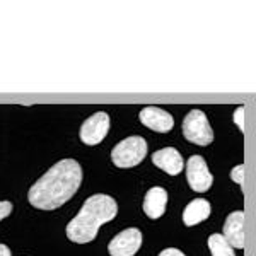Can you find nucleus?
I'll use <instances>...</instances> for the list:
<instances>
[{
  "instance_id": "1",
  "label": "nucleus",
  "mask_w": 256,
  "mask_h": 256,
  "mask_svg": "<svg viewBox=\"0 0 256 256\" xmlns=\"http://www.w3.org/2000/svg\"><path fill=\"white\" fill-rule=\"evenodd\" d=\"M80 183V164L74 159L58 160L30 188L28 200L34 208L56 210L76 195Z\"/></svg>"
},
{
  "instance_id": "2",
  "label": "nucleus",
  "mask_w": 256,
  "mask_h": 256,
  "mask_svg": "<svg viewBox=\"0 0 256 256\" xmlns=\"http://www.w3.org/2000/svg\"><path fill=\"white\" fill-rule=\"evenodd\" d=\"M118 214V205L110 195H92L84 202L80 212L67 226V238L77 244L94 241L99 227L113 220Z\"/></svg>"
},
{
  "instance_id": "3",
  "label": "nucleus",
  "mask_w": 256,
  "mask_h": 256,
  "mask_svg": "<svg viewBox=\"0 0 256 256\" xmlns=\"http://www.w3.org/2000/svg\"><path fill=\"white\" fill-rule=\"evenodd\" d=\"M147 142L140 135H132L118 144L111 152V160L116 168H135L146 159Z\"/></svg>"
},
{
  "instance_id": "4",
  "label": "nucleus",
  "mask_w": 256,
  "mask_h": 256,
  "mask_svg": "<svg viewBox=\"0 0 256 256\" xmlns=\"http://www.w3.org/2000/svg\"><path fill=\"white\" fill-rule=\"evenodd\" d=\"M183 135L188 142L196 146H208L214 140V132L204 111L192 110L183 120Z\"/></svg>"
},
{
  "instance_id": "5",
  "label": "nucleus",
  "mask_w": 256,
  "mask_h": 256,
  "mask_svg": "<svg viewBox=\"0 0 256 256\" xmlns=\"http://www.w3.org/2000/svg\"><path fill=\"white\" fill-rule=\"evenodd\" d=\"M186 180L193 192L204 193L212 186L214 176L208 171V166L202 156H192L186 162Z\"/></svg>"
},
{
  "instance_id": "6",
  "label": "nucleus",
  "mask_w": 256,
  "mask_h": 256,
  "mask_svg": "<svg viewBox=\"0 0 256 256\" xmlns=\"http://www.w3.org/2000/svg\"><path fill=\"white\" fill-rule=\"evenodd\" d=\"M110 132V116L104 111L94 113L82 123L80 126V140L86 146H98L101 144Z\"/></svg>"
},
{
  "instance_id": "7",
  "label": "nucleus",
  "mask_w": 256,
  "mask_h": 256,
  "mask_svg": "<svg viewBox=\"0 0 256 256\" xmlns=\"http://www.w3.org/2000/svg\"><path fill=\"white\" fill-rule=\"evenodd\" d=\"M142 246V232L135 227L122 230L108 244L111 256H135Z\"/></svg>"
},
{
  "instance_id": "8",
  "label": "nucleus",
  "mask_w": 256,
  "mask_h": 256,
  "mask_svg": "<svg viewBox=\"0 0 256 256\" xmlns=\"http://www.w3.org/2000/svg\"><path fill=\"white\" fill-rule=\"evenodd\" d=\"M140 123L158 134H168L174 126V118L171 113L158 108V106H146L138 114Z\"/></svg>"
},
{
  "instance_id": "9",
  "label": "nucleus",
  "mask_w": 256,
  "mask_h": 256,
  "mask_svg": "<svg viewBox=\"0 0 256 256\" xmlns=\"http://www.w3.org/2000/svg\"><path fill=\"white\" fill-rule=\"evenodd\" d=\"M224 239L236 250L244 248V212L236 210V212L229 214L224 224Z\"/></svg>"
},
{
  "instance_id": "10",
  "label": "nucleus",
  "mask_w": 256,
  "mask_h": 256,
  "mask_svg": "<svg viewBox=\"0 0 256 256\" xmlns=\"http://www.w3.org/2000/svg\"><path fill=\"white\" fill-rule=\"evenodd\" d=\"M152 164L158 166L159 169H162L164 172H168L169 176L180 174L181 169L184 168L183 158H181V154L174 147H164V148H159L158 152H154V156H152Z\"/></svg>"
},
{
  "instance_id": "11",
  "label": "nucleus",
  "mask_w": 256,
  "mask_h": 256,
  "mask_svg": "<svg viewBox=\"0 0 256 256\" xmlns=\"http://www.w3.org/2000/svg\"><path fill=\"white\" fill-rule=\"evenodd\" d=\"M168 205V193L164 188L154 186L147 192L146 198H144V212L150 218H159L164 216Z\"/></svg>"
},
{
  "instance_id": "12",
  "label": "nucleus",
  "mask_w": 256,
  "mask_h": 256,
  "mask_svg": "<svg viewBox=\"0 0 256 256\" xmlns=\"http://www.w3.org/2000/svg\"><path fill=\"white\" fill-rule=\"evenodd\" d=\"M208 216H210L208 200H205V198H195V200L190 202L186 205V208H184L183 222H184V226L192 227V226H196V224H200V222L207 220Z\"/></svg>"
},
{
  "instance_id": "13",
  "label": "nucleus",
  "mask_w": 256,
  "mask_h": 256,
  "mask_svg": "<svg viewBox=\"0 0 256 256\" xmlns=\"http://www.w3.org/2000/svg\"><path fill=\"white\" fill-rule=\"evenodd\" d=\"M208 248L212 256H236L234 248L226 241L222 234H212L208 238Z\"/></svg>"
},
{
  "instance_id": "14",
  "label": "nucleus",
  "mask_w": 256,
  "mask_h": 256,
  "mask_svg": "<svg viewBox=\"0 0 256 256\" xmlns=\"http://www.w3.org/2000/svg\"><path fill=\"white\" fill-rule=\"evenodd\" d=\"M230 178H232L234 183H238L239 186L242 188V183H244V164H239V166L232 168V171H230Z\"/></svg>"
},
{
  "instance_id": "15",
  "label": "nucleus",
  "mask_w": 256,
  "mask_h": 256,
  "mask_svg": "<svg viewBox=\"0 0 256 256\" xmlns=\"http://www.w3.org/2000/svg\"><path fill=\"white\" fill-rule=\"evenodd\" d=\"M234 122H236V125L239 126V130H244V108L242 106H239V108L234 111Z\"/></svg>"
},
{
  "instance_id": "16",
  "label": "nucleus",
  "mask_w": 256,
  "mask_h": 256,
  "mask_svg": "<svg viewBox=\"0 0 256 256\" xmlns=\"http://www.w3.org/2000/svg\"><path fill=\"white\" fill-rule=\"evenodd\" d=\"M10 212H12L10 202H0V220H4L6 217H9Z\"/></svg>"
},
{
  "instance_id": "17",
  "label": "nucleus",
  "mask_w": 256,
  "mask_h": 256,
  "mask_svg": "<svg viewBox=\"0 0 256 256\" xmlns=\"http://www.w3.org/2000/svg\"><path fill=\"white\" fill-rule=\"evenodd\" d=\"M159 256H186L184 253H181L180 250H176V248H168V250L160 251Z\"/></svg>"
},
{
  "instance_id": "18",
  "label": "nucleus",
  "mask_w": 256,
  "mask_h": 256,
  "mask_svg": "<svg viewBox=\"0 0 256 256\" xmlns=\"http://www.w3.org/2000/svg\"><path fill=\"white\" fill-rule=\"evenodd\" d=\"M0 256H12L10 250L6 244H0Z\"/></svg>"
}]
</instances>
